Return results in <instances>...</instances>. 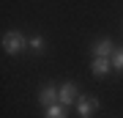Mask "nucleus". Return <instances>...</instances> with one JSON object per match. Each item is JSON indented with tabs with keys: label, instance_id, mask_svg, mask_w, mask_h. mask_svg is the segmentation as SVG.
<instances>
[{
	"label": "nucleus",
	"instance_id": "2",
	"mask_svg": "<svg viewBox=\"0 0 123 118\" xmlns=\"http://www.w3.org/2000/svg\"><path fill=\"white\" fill-rule=\"evenodd\" d=\"M77 99H79L77 85H74V83H63V85H60V96H57V102H60L63 107H68V104H77Z\"/></svg>",
	"mask_w": 123,
	"mask_h": 118
},
{
	"label": "nucleus",
	"instance_id": "6",
	"mask_svg": "<svg viewBox=\"0 0 123 118\" xmlns=\"http://www.w3.org/2000/svg\"><path fill=\"white\" fill-rule=\"evenodd\" d=\"M90 69H93V74H96V77H104L107 71L112 69V58H93Z\"/></svg>",
	"mask_w": 123,
	"mask_h": 118
},
{
	"label": "nucleus",
	"instance_id": "8",
	"mask_svg": "<svg viewBox=\"0 0 123 118\" xmlns=\"http://www.w3.org/2000/svg\"><path fill=\"white\" fill-rule=\"evenodd\" d=\"M112 69H115V71H123V49H115V55H112Z\"/></svg>",
	"mask_w": 123,
	"mask_h": 118
},
{
	"label": "nucleus",
	"instance_id": "1",
	"mask_svg": "<svg viewBox=\"0 0 123 118\" xmlns=\"http://www.w3.org/2000/svg\"><path fill=\"white\" fill-rule=\"evenodd\" d=\"M3 49L8 55H22L25 49H27V39L19 30H8V33L3 36Z\"/></svg>",
	"mask_w": 123,
	"mask_h": 118
},
{
	"label": "nucleus",
	"instance_id": "4",
	"mask_svg": "<svg viewBox=\"0 0 123 118\" xmlns=\"http://www.w3.org/2000/svg\"><path fill=\"white\" fill-rule=\"evenodd\" d=\"M57 96H60V88H55V85H44L38 91V102L44 104V110L52 107V104H57Z\"/></svg>",
	"mask_w": 123,
	"mask_h": 118
},
{
	"label": "nucleus",
	"instance_id": "7",
	"mask_svg": "<svg viewBox=\"0 0 123 118\" xmlns=\"http://www.w3.org/2000/svg\"><path fill=\"white\" fill-rule=\"evenodd\" d=\"M44 118H68L66 115V107L57 102V104H52V107H47V113H44Z\"/></svg>",
	"mask_w": 123,
	"mask_h": 118
},
{
	"label": "nucleus",
	"instance_id": "5",
	"mask_svg": "<svg viewBox=\"0 0 123 118\" xmlns=\"http://www.w3.org/2000/svg\"><path fill=\"white\" fill-rule=\"evenodd\" d=\"M93 58H112L115 55V44L110 41V39H98L96 44H93Z\"/></svg>",
	"mask_w": 123,
	"mask_h": 118
},
{
	"label": "nucleus",
	"instance_id": "9",
	"mask_svg": "<svg viewBox=\"0 0 123 118\" xmlns=\"http://www.w3.org/2000/svg\"><path fill=\"white\" fill-rule=\"evenodd\" d=\"M30 49H33V52H41V49H44V39H41V36L30 39Z\"/></svg>",
	"mask_w": 123,
	"mask_h": 118
},
{
	"label": "nucleus",
	"instance_id": "3",
	"mask_svg": "<svg viewBox=\"0 0 123 118\" xmlns=\"http://www.w3.org/2000/svg\"><path fill=\"white\" fill-rule=\"evenodd\" d=\"M96 110H98V102L93 99V96H79V99H77V113H79V118H93Z\"/></svg>",
	"mask_w": 123,
	"mask_h": 118
}]
</instances>
